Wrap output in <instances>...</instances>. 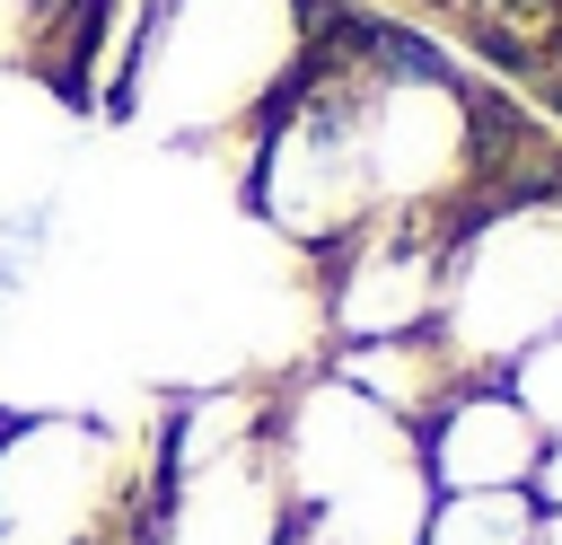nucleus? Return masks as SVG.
<instances>
[{
    "mask_svg": "<svg viewBox=\"0 0 562 545\" xmlns=\"http://www.w3.org/2000/svg\"><path fill=\"white\" fill-rule=\"evenodd\" d=\"M307 0H158L123 105L167 141L255 132L307 70Z\"/></svg>",
    "mask_w": 562,
    "mask_h": 545,
    "instance_id": "nucleus-1",
    "label": "nucleus"
},
{
    "mask_svg": "<svg viewBox=\"0 0 562 545\" xmlns=\"http://www.w3.org/2000/svg\"><path fill=\"white\" fill-rule=\"evenodd\" d=\"M562 325V193H501L448 229L439 343L465 378H509L527 343Z\"/></svg>",
    "mask_w": 562,
    "mask_h": 545,
    "instance_id": "nucleus-2",
    "label": "nucleus"
},
{
    "mask_svg": "<svg viewBox=\"0 0 562 545\" xmlns=\"http://www.w3.org/2000/svg\"><path fill=\"white\" fill-rule=\"evenodd\" d=\"M158 501V466H132L123 431L44 413L0 422V545H132Z\"/></svg>",
    "mask_w": 562,
    "mask_h": 545,
    "instance_id": "nucleus-3",
    "label": "nucleus"
},
{
    "mask_svg": "<svg viewBox=\"0 0 562 545\" xmlns=\"http://www.w3.org/2000/svg\"><path fill=\"white\" fill-rule=\"evenodd\" d=\"M404 448H413V431L386 422V413H378L360 387H342L334 369L307 378V387L272 413V475H281V492H290V519L342 501L351 483H369V475L395 466Z\"/></svg>",
    "mask_w": 562,
    "mask_h": 545,
    "instance_id": "nucleus-4",
    "label": "nucleus"
},
{
    "mask_svg": "<svg viewBox=\"0 0 562 545\" xmlns=\"http://www.w3.org/2000/svg\"><path fill=\"white\" fill-rule=\"evenodd\" d=\"M439 281H448V220H369L334 255L325 316L342 343H395L439 325Z\"/></svg>",
    "mask_w": 562,
    "mask_h": 545,
    "instance_id": "nucleus-5",
    "label": "nucleus"
},
{
    "mask_svg": "<svg viewBox=\"0 0 562 545\" xmlns=\"http://www.w3.org/2000/svg\"><path fill=\"white\" fill-rule=\"evenodd\" d=\"M281 536H290V492L272 475V431H263L237 457L158 475V501L132 545H281Z\"/></svg>",
    "mask_w": 562,
    "mask_h": 545,
    "instance_id": "nucleus-6",
    "label": "nucleus"
},
{
    "mask_svg": "<svg viewBox=\"0 0 562 545\" xmlns=\"http://www.w3.org/2000/svg\"><path fill=\"white\" fill-rule=\"evenodd\" d=\"M413 448H422L430 492H527L536 466H544V431L527 422V404L501 378H465L413 431Z\"/></svg>",
    "mask_w": 562,
    "mask_h": 545,
    "instance_id": "nucleus-7",
    "label": "nucleus"
},
{
    "mask_svg": "<svg viewBox=\"0 0 562 545\" xmlns=\"http://www.w3.org/2000/svg\"><path fill=\"white\" fill-rule=\"evenodd\" d=\"M334 378L342 387H360L386 422H404V431H422L457 387H465V369L448 360V343L439 334H395V343H342V360H334Z\"/></svg>",
    "mask_w": 562,
    "mask_h": 545,
    "instance_id": "nucleus-8",
    "label": "nucleus"
},
{
    "mask_svg": "<svg viewBox=\"0 0 562 545\" xmlns=\"http://www.w3.org/2000/svg\"><path fill=\"white\" fill-rule=\"evenodd\" d=\"M536 492H430L422 545H527Z\"/></svg>",
    "mask_w": 562,
    "mask_h": 545,
    "instance_id": "nucleus-9",
    "label": "nucleus"
},
{
    "mask_svg": "<svg viewBox=\"0 0 562 545\" xmlns=\"http://www.w3.org/2000/svg\"><path fill=\"white\" fill-rule=\"evenodd\" d=\"M79 9L88 0H0V62H35L61 79V53L79 35Z\"/></svg>",
    "mask_w": 562,
    "mask_h": 545,
    "instance_id": "nucleus-10",
    "label": "nucleus"
},
{
    "mask_svg": "<svg viewBox=\"0 0 562 545\" xmlns=\"http://www.w3.org/2000/svg\"><path fill=\"white\" fill-rule=\"evenodd\" d=\"M518 404H527V422L544 431V440H562V325L544 334V343H527L518 360H509V378H501Z\"/></svg>",
    "mask_w": 562,
    "mask_h": 545,
    "instance_id": "nucleus-11",
    "label": "nucleus"
},
{
    "mask_svg": "<svg viewBox=\"0 0 562 545\" xmlns=\"http://www.w3.org/2000/svg\"><path fill=\"white\" fill-rule=\"evenodd\" d=\"M536 510H562V440H544V466H536Z\"/></svg>",
    "mask_w": 562,
    "mask_h": 545,
    "instance_id": "nucleus-12",
    "label": "nucleus"
},
{
    "mask_svg": "<svg viewBox=\"0 0 562 545\" xmlns=\"http://www.w3.org/2000/svg\"><path fill=\"white\" fill-rule=\"evenodd\" d=\"M527 545H562V510H536V536Z\"/></svg>",
    "mask_w": 562,
    "mask_h": 545,
    "instance_id": "nucleus-13",
    "label": "nucleus"
},
{
    "mask_svg": "<svg viewBox=\"0 0 562 545\" xmlns=\"http://www.w3.org/2000/svg\"><path fill=\"white\" fill-rule=\"evenodd\" d=\"M281 545H307V536H299V527H290V536H281Z\"/></svg>",
    "mask_w": 562,
    "mask_h": 545,
    "instance_id": "nucleus-14",
    "label": "nucleus"
}]
</instances>
